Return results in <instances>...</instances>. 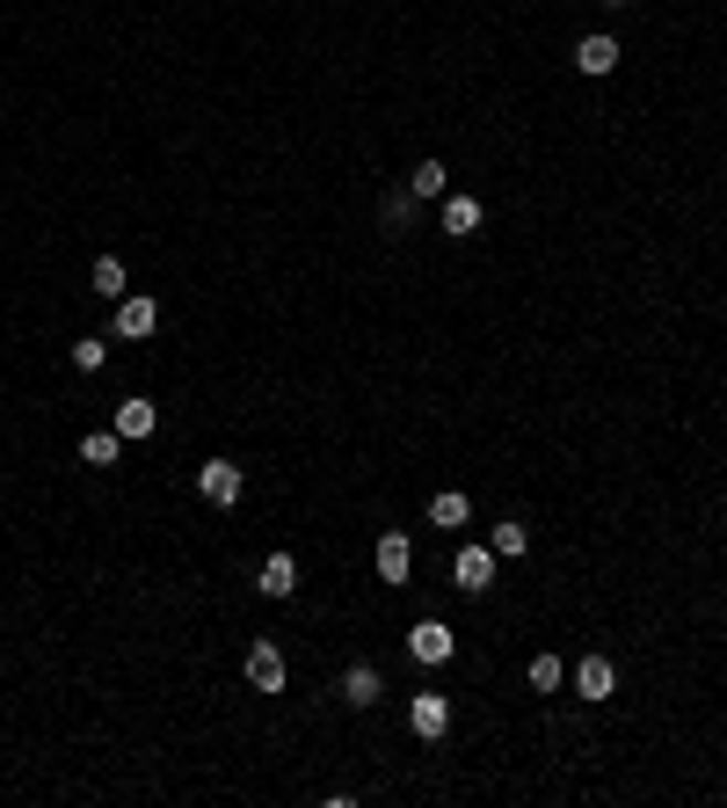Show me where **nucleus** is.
<instances>
[{"label": "nucleus", "instance_id": "nucleus-15", "mask_svg": "<svg viewBox=\"0 0 727 808\" xmlns=\"http://www.w3.org/2000/svg\"><path fill=\"white\" fill-rule=\"evenodd\" d=\"M87 284H95V292H103V300H124V292H131V270H124L117 255H103V263L87 270Z\"/></svg>", "mask_w": 727, "mask_h": 808}, {"label": "nucleus", "instance_id": "nucleus-5", "mask_svg": "<svg viewBox=\"0 0 727 808\" xmlns=\"http://www.w3.org/2000/svg\"><path fill=\"white\" fill-rule=\"evenodd\" d=\"M408 728H415L422 743H436L451 728V700L444 692H415V700H408Z\"/></svg>", "mask_w": 727, "mask_h": 808}, {"label": "nucleus", "instance_id": "nucleus-16", "mask_svg": "<svg viewBox=\"0 0 727 808\" xmlns=\"http://www.w3.org/2000/svg\"><path fill=\"white\" fill-rule=\"evenodd\" d=\"M117 452H124L117 430H87L81 438V466H117Z\"/></svg>", "mask_w": 727, "mask_h": 808}, {"label": "nucleus", "instance_id": "nucleus-3", "mask_svg": "<svg viewBox=\"0 0 727 808\" xmlns=\"http://www.w3.org/2000/svg\"><path fill=\"white\" fill-rule=\"evenodd\" d=\"M495 562H503L495 546H459V562H451V576H459V590H473V598H481L487 583H495Z\"/></svg>", "mask_w": 727, "mask_h": 808}, {"label": "nucleus", "instance_id": "nucleus-6", "mask_svg": "<svg viewBox=\"0 0 727 808\" xmlns=\"http://www.w3.org/2000/svg\"><path fill=\"white\" fill-rule=\"evenodd\" d=\"M247 685L255 692H284V649L277 641H247Z\"/></svg>", "mask_w": 727, "mask_h": 808}, {"label": "nucleus", "instance_id": "nucleus-7", "mask_svg": "<svg viewBox=\"0 0 727 808\" xmlns=\"http://www.w3.org/2000/svg\"><path fill=\"white\" fill-rule=\"evenodd\" d=\"M109 430H117L124 444H139V438H154V430H160V408L146 401V393H131V401H117V422H109Z\"/></svg>", "mask_w": 727, "mask_h": 808}, {"label": "nucleus", "instance_id": "nucleus-12", "mask_svg": "<svg viewBox=\"0 0 727 808\" xmlns=\"http://www.w3.org/2000/svg\"><path fill=\"white\" fill-rule=\"evenodd\" d=\"M379 692H386V678H379L371 663L343 670V700H349V706H379Z\"/></svg>", "mask_w": 727, "mask_h": 808}, {"label": "nucleus", "instance_id": "nucleus-17", "mask_svg": "<svg viewBox=\"0 0 727 808\" xmlns=\"http://www.w3.org/2000/svg\"><path fill=\"white\" fill-rule=\"evenodd\" d=\"M444 182H451L444 160H422L415 176H408V197H415V204H430V197H444Z\"/></svg>", "mask_w": 727, "mask_h": 808}, {"label": "nucleus", "instance_id": "nucleus-21", "mask_svg": "<svg viewBox=\"0 0 727 808\" xmlns=\"http://www.w3.org/2000/svg\"><path fill=\"white\" fill-rule=\"evenodd\" d=\"M103 357H109L103 335H81V343H73V371H103Z\"/></svg>", "mask_w": 727, "mask_h": 808}, {"label": "nucleus", "instance_id": "nucleus-1", "mask_svg": "<svg viewBox=\"0 0 727 808\" xmlns=\"http://www.w3.org/2000/svg\"><path fill=\"white\" fill-rule=\"evenodd\" d=\"M197 495H204V503H219V510H233L247 495V474L233 466V459H204V466H197Z\"/></svg>", "mask_w": 727, "mask_h": 808}, {"label": "nucleus", "instance_id": "nucleus-14", "mask_svg": "<svg viewBox=\"0 0 727 808\" xmlns=\"http://www.w3.org/2000/svg\"><path fill=\"white\" fill-rule=\"evenodd\" d=\"M466 517H473V503H466V495H459V489L430 495V525H436V532H459V525H466Z\"/></svg>", "mask_w": 727, "mask_h": 808}, {"label": "nucleus", "instance_id": "nucleus-10", "mask_svg": "<svg viewBox=\"0 0 727 808\" xmlns=\"http://www.w3.org/2000/svg\"><path fill=\"white\" fill-rule=\"evenodd\" d=\"M575 692H582V700H611V692H619V670H611L604 655H582V663H575Z\"/></svg>", "mask_w": 727, "mask_h": 808}, {"label": "nucleus", "instance_id": "nucleus-11", "mask_svg": "<svg viewBox=\"0 0 727 808\" xmlns=\"http://www.w3.org/2000/svg\"><path fill=\"white\" fill-rule=\"evenodd\" d=\"M255 590H262V598H292V590H298V562H292V554H270L262 576H255Z\"/></svg>", "mask_w": 727, "mask_h": 808}, {"label": "nucleus", "instance_id": "nucleus-20", "mask_svg": "<svg viewBox=\"0 0 727 808\" xmlns=\"http://www.w3.org/2000/svg\"><path fill=\"white\" fill-rule=\"evenodd\" d=\"M408 219H415V197H408V190H400V197H386V204H379V227H386V233H400Z\"/></svg>", "mask_w": 727, "mask_h": 808}, {"label": "nucleus", "instance_id": "nucleus-9", "mask_svg": "<svg viewBox=\"0 0 727 808\" xmlns=\"http://www.w3.org/2000/svg\"><path fill=\"white\" fill-rule=\"evenodd\" d=\"M611 66H619V36H582V44H575V73L604 81Z\"/></svg>", "mask_w": 727, "mask_h": 808}, {"label": "nucleus", "instance_id": "nucleus-13", "mask_svg": "<svg viewBox=\"0 0 727 808\" xmlns=\"http://www.w3.org/2000/svg\"><path fill=\"white\" fill-rule=\"evenodd\" d=\"M444 233H451V241L481 233V197H444Z\"/></svg>", "mask_w": 727, "mask_h": 808}, {"label": "nucleus", "instance_id": "nucleus-22", "mask_svg": "<svg viewBox=\"0 0 727 808\" xmlns=\"http://www.w3.org/2000/svg\"><path fill=\"white\" fill-rule=\"evenodd\" d=\"M604 8H633V0H604Z\"/></svg>", "mask_w": 727, "mask_h": 808}, {"label": "nucleus", "instance_id": "nucleus-18", "mask_svg": "<svg viewBox=\"0 0 727 808\" xmlns=\"http://www.w3.org/2000/svg\"><path fill=\"white\" fill-rule=\"evenodd\" d=\"M524 678H531V692H560V685H568V663H560V655H531Z\"/></svg>", "mask_w": 727, "mask_h": 808}, {"label": "nucleus", "instance_id": "nucleus-2", "mask_svg": "<svg viewBox=\"0 0 727 808\" xmlns=\"http://www.w3.org/2000/svg\"><path fill=\"white\" fill-rule=\"evenodd\" d=\"M408 649H415V663H451V655H459V633H451L444 619H415Z\"/></svg>", "mask_w": 727, "mask_h": 808}, {"label": "nucleus", "instance_id": "nucleus-4", "mask_svg": "<svg viewBox=\"0 0 727 808\" xmlns=\"http://www.w3.org/2000/svg\"><path fill=\"white\" fill-rule=\"evenodd\" d=\"M154 328H160V306L146 300V292H124V300H117V335H124V343H146Z\"/></svg>", "mask_w": 727, "mask_h": 808}, {"label": "nucleus", "instance_id": "nucleus-19", "mask_svg": "<svg viewBox=\"0 0 727 808\" xmlns=\"http://www.w3.org/2000/svg\"><path fill=\"white\" fill-rule=\"evenodd\" d=\"M495 554H509V562H517V554H531V532H524V517H503V525H495Z\"/></svg>", "mask_w": 727, "mask_h": 808}, {"label": "nucleus", "instance_id": "nucleus-8", "mask_svg": "<svg viewBox=\"0 0 727 808\" xmlns=\"http://www.w3.org/2000/svg\"><path fill=\"white\" fill-rule=\"evenodd\" d=\"M415 576V546H408V532H386L379 539V583H408Z\"/></svg>", "mask_w": 727, "mask_h": 808}]
</instances>
